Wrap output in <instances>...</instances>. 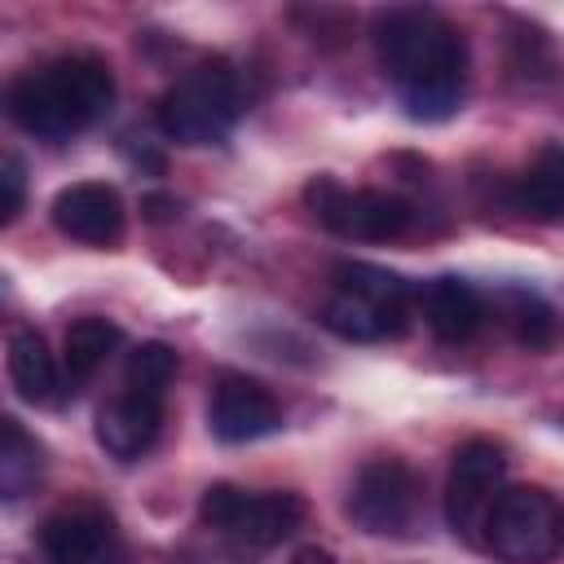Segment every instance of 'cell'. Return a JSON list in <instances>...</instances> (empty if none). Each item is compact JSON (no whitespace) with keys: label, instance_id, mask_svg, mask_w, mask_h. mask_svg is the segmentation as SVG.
Listing matches in <instances>:
<instances>
[{"label":"cell","instance_id":"5","mask_svg":"<svg viewBox=\"0 0 564 564\" xmlns=\"http://www.w3.org/2000/svg\"><path fill=\"white\" fill-rule=\"evenodd\" d=\"M485 546L502 564H551L564 551V507L542 485H511L489 511Z\"/></svg>","mask_w":564,"mask_h":564},{"label":"cell","instance_id":"4","mask_svg":"<svg viewBox=\"0 0 564 564\" xmlns=\"http://www.w3.org/2000/svg\"><path fill=\"white\" fill-rule=\"evenodd\" d=\"M410 313V286L392 269L344 260L335 264V291L322 304V326L352 344H379L397 339L405 330Z\"/></svg>","mask_w":564,"mask_h":564},{"label":"cell","instance_id":"17","mask_svg":"<svg viewBox=\"0 0 564 564\" xmlns=\"http://www.w3.org/2000/svg\"><path fill=\"white\" fill-rule=\"evenodd\" d=\"M40 471H44V458H40L35 436H26V427L13 414L0 419V494H4V502H18L22 494H31Z\"/></svg>","mask_w":564,"mask_h":564},{"label":"cell","instance_id":"1","mask_svg":"<svg viewBox=\"0 0 564 564\" xmlns=\"http://www.w3.org/2000/svg\"><path fill=\"white\" fill-rule=\"evenodd\" d=\"M375 53L401 106L419 123H441L467 93V40L436 9H388L375 22Z\"/></svg>","mask_w":564,"mask_h":564},{"label":"cell","instance_id":"20","mask_svg":"<svg viewBox=\"0 0 564 564\" xmlns=\"http://www.w3.org/2000/svg\"><path fill=\"white\" fill-rule=\"evenodd\" d=\"M176 370H181L176 348H172V344H163V339H150V344H137V348L128 352L123 388H141V392H159V397H167V388H172Z\"/></svg>","mask_w":564,"mask_h":564},{"label":"cell","instance_id":"8","mask_svg":"<svg viewBox=\"0 0 564 564\" xmlns=\"http://www.w3.org/2000/svg\"><path fill=\"white\" fill-rule=\"evenodd\" d=\"M344 511L370 538H405L423 511V480L401 458H375L357 471Z\"/></svg>","mask_w":564,"mask_h":564},{"label":"cell","instance_id":"12","mask_svg":"<svg viewBox=\"0 0 564 564\" xmlns=\"http://www.w3.org/2000/svg\"><path fill=\"white\" fill-rule=\"evenodd\" d=\"M123 198L106 181H75L53 198V225L88 247H115L123 238Z\"/></svg>","mask_w":564,"mask_h":564},{"label":"cell","instance_id":"2","mask_svg":"<svg viewBox=\"0 0 564 564\" xmlns=\"http://www.w3.org/2000/svg\"><path fill=\"white\" fill-rule=\"evenodd\" d=\"M115 106V70L97 53H66L44 66L22 70L9 93V119L44 141H70L75 132L106 119Z\"/></svg>","mask_w":564,"mask_h":564},{"label":"cell","instance_id":"15","mask_svg":"<svg viewBox=\"0 0 564 564\" xmlns=\"http://www.w3.org/2000/svg\"><path fill=\"white\" fill-rule=\"evenodd\" d=\"M4 361H9V379H13V388H18L22 401H31V405L53 401V392H57V366H53V352H48V344H44V335L35 326H13L9 330Z\"/></svg>","mask_w":564,"mask_h":564},{"label":"cell","instance_id":"11","mask_svg":"<svg viewBox=\"0 0 564 564\" xmlns=\"http://www.w3.org/2000/svg\"><path fill=\"white\" fill-rule=\"evenodd\" d=\"M207 427L225 445H247V441L278 432L282 410L260 379L238 375V370H220L212 379V397H207Z\"/></svg>","mask_w":564,"mask_h":564},{"label":"cell","instance_id":"21","mask_svg":"<svg viewBox=\"0 0 564 564\" xmlns=\"http://www.w3.org/2000/svg\"><path fill=\"white\" fill-rule=\"evenodd\" d=\"M26 203V163L9 150L0 159V225H13Z\"/></svg>","mask_w":564,"mask_h":564},{"label":"cell","instance_id":"9","mask_svg":"<svg viewBox=\"0 0 564 564\" xmlns=\"http://www.w3.org/2000/svg\"><path fill=\"white\" fill-rule=\"evenodd\" d=\"M502 476H507V458L494 441L476 436L454 449L449 480H445V520L458 538L485 542L489 511L502 498Z\"/></svg>","mask_w":564,"mask_h":564},{"label":"cell","instance_id":"7","mask_svg":"<svg viewBox=\"0 0 564 564\" xmlns=\"http://www.w3.org/2000/svg\"><path fill=\"white\" fill-rule=\"evenodd\" d=\"M198 520L220 529L225 538L242 546H278L291 538L304 520V498L291 489H269V494H247L238 485H207L198 498Z\"/></svg>","mask_w":564,"mask_h":564},{"label":"cell","instance_id":"10","mask_svg":"<svg viewBox=\"0 0 564 564\" xmlns=\"http://www.w3.org/2000/svg\"><path fill=\"white\" fill-rule=\"evenodd\" d=\"M40 551L48 564H128L119 524L97 502L57 507L40 524Z\"/></svg>","mask_w":564,"mask_h":564},{"label":"cell","instance_id":"16","mask_svg":"<svg viewBox=\"0 0 564 564\" xmlns=\"http://www.w3.org/2000/svg\"><path fill=\"white\" fill-rule=\"evenodd\" d=\"M516 203L524 216H533L542 225L564 220V145L560 141H546L533 154V163L524 167V176L516 185Z\"/></svg>","mask_w":564,"mask_h":564},{"label":"cell","instance_id":"3","mask_svg":"<svg viewBox=\"0 0 564 564\" xmlns=\"http://www.w3.org/2000/svg\"><path fill=\"white\" fill-rule=\"evenodd\" d=\"M242 115V84L238 70L220 57L198 62L154 106V123L176 145H220Z\"/></svg>","mask_w":564,"mask_h":564},{"label":"cell","instance_id":"13","mask_svg":"<svg viewBox=\"0 0 564 564\" xmlns=\"http://www.w3.org/2000/svg\"><path fill=\"white\" fill-rule=\"evenodd\" d=\"M159 427H163V397L159 392L123 388L119 397H110L97 410V445L119 463L141 458L159 441Z\"/></svg>","mask_w":564,"mask_h":564},{"label":"cell","instance_id":"6","mask_svg":"<svg viewBox=\"0 0 564 564\" xmlns=\"http://www.w3.org/2000/svg\"><path fill=\"white\" fill-rule=\"evenodd\" d=\"M304 203L317 216V225H326L339 238L352 242H388L401 238L414 225V207L401 194L388 189H352L335 176H317L304 185Z\"/></svg>","mask_w":564,"mask_h":564},{"label":"cell","instance_id":"14","mask_svg":"<svg viewBox=\"0 0 564 564\" xmlns=\"http://www.w3.org/2000/svg\"><path fill=\"white\" fill-rule=\"evenodd\" d=\"M419 308H423V322L436 339L445 344H463L480 330L485 322V300L480 291L467 282V278H454V273H441L432 278L423 291H419Z\"/></svg>","mask_w":564,"mask_h":564},{"label":"cell","instance_id":"18","mask_svg":"<svg viewBox=\"0 0 564 564\" xmlns=\"http://www.w3.org/2000/svg\"><path fill=\"white\" fill-rule=\"evenodd\" d=\"M119 339H123V330H119L110 317H75V322L66 326V344H62L70 379L97 375V370L106 366V357L119 348Z\"/></svg>","mask_w":564,"mask_h":564},{"label":"cell","instance_id":"22","mask_svg":"<svg viewBox=\"0 0 564 564\" xmlns=\"http://www.w3.org/2000/svg\"><path fill=\"white\" fill-rule=\"evenodd\" d=\"M291 564H335V560H330V551H322V546H304V551H295Z\"/></svg>","mask_w":564,"mask_h":564},{"label":"cell","instance_id":"19","mask_svg":"<svg viewBox=\"0 0 564 564\" xmlns=\"http://www.w3.org/2000/svg\"><path fill=\"white\" fill-rule=\"evenodd\" d=\"M498 313L502 322L511 326V335L524 344V348H551L555 344V308L538 295V291H502L498 295Z\"/></svg>","mask_w":564,"mask_h":564}]
</instances>
